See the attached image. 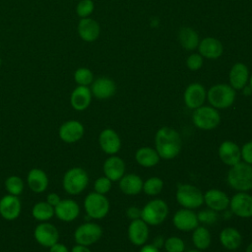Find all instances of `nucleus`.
Here are the masks:
<instances>
[{
    "label": "nucleus",
    "mask_w": 252,
    "mask_h": 252,
    "mask_svg": "<svg viewBox=\"0 0 252 252\" xmlns=\"http://www.w3.org/2000/svg\"><path fill=\"white\" fill-rule=\"evenodd\" d=\"M156 151L164 159H172L181 151V138L179 133L171 127H161L158 130L155 138Z\"/></svg>",
    "instance_id": "f257e3e1"
},
{
    "label": "nucleus",
    "mask_w": 252,
    "mask_h": 252,
    "mask_svg": "<svg viewBox=\"0 0 252 252\" xmlns=\"http://www.w3.org/2000/svg\"><path fill=\"white\" fill-rule=\"evenodd\" d=\"M227 183L231 188L239 192L251 190L252 165L245 161H239L232 165L227 172Z\"/></svg>",
    "instance_id": "f03ea898"
},
{
    "label": "nucleus",
    "mask_w": 252,
    "mask_h": 252,
    "mask_svg": "<svg viewBox=\"0 0 252 252\" xmlns=\"http://www.w3.org/2000/svg\"><path fill=\"white\" fill-rule=\"evenodd\" d=\"M207 98L210 104L215 108H227L234 102L235 91L231 86L218 84L209 90Z\"/></svg>",
    "instance_id": "7ed1b4c3"
},
{
    "label": "nucleus",
    "mask_w": 252,
    "mask_h": 252,
    "mask_svg": "<svg viewBox=\"0 0 252 252\" xmlns=\"http://www.w3.org/2000/svg\"><path fill=\"white\" fill-rule=\"evenodd\" d=\"M62 183L67 193L78 195L86 189L89 183V175L82 167H72L65 172Z\"/></svg>",
    "instance_id": "20e7f679"
},
{
    "label": "nucleus",
    "mask_w": 252,
    "mask_h": 252,
    "mask_svg": "<svg viewBox=\"0 0 252 252\" xmlns=\"http://www.w3.org/2000/svg\"><path fill=\"white\" fill-rule=\"evenodd\" d=\"M168 215V206L161 199H155L147 203L141 210V219L150 225L161 223Z\"/></svg>",
    "instance_id": "39448f33"
},
{
    "label": "nucleus",
    "mask_w": 252,
    "mask_h": 252,
    "mask_svg": "<svg viewBox=\"0 0 252 252\" xmlns=\"http://www.w3.org/2000/svg\"><path fill=\"white\" fill-rule=\"evenodd\" d=\"M84 208L89 217L95 220H100L108 214L109 201L104 195L92 192L86 196Z\"/></svg>",
    "instance_id": "423d86ee"
},
{
    "label": "nucleus",
    "mask_w": 252,
    "mask_h": 252,
    "mask_svg": "<svg viewBox=\"0 0 252 252\" xmlns=\"http://www.w3.org/2000/svg\"><path fill=\"white\" fill-rule=\"evenodd\" d=\"M176 201L185 209H196L204 203V195L191 184H181L176 191Z\"/></svg>",
    "instance_id": "0eeeda50"
},
{
    "label": "nucleus",
    "mask_w": 252,
    "mask_h": 252,
    "mask_svg": "<svg viewBox=\"0 0 252 252\" xmlns=\"http://www.w3.org/2000/svg\"><path fill=\"white\" fill-rule=\"evenodd\" d=\"M194 125L201 130L215 129L220 122V116L217 108L212 106H200L192 115Z\"/></svg>",
    "instance_id": "6e6552de"
},
{
    "label": "nucleus",
    "mask_w": 252,
    "mask_h": 252,
    "mask_svg": "<svg viewBox=\"0 0 252 252\" xmlns=\"http://www.w3.org/2000/svg\"><path fill=\"white\" fill-rule=\"evenodd\" d=\"M102 235L101 227L94 222H85L79 225L74 233L77 244L89 246L99 240Z\"/></svg>",
    "instance_id": "1a4fd4ad"
},
{
    "label": "nucleus",
    "mask_w": 252,
    "mask_h": 252,
    "mask_svg": "<svg viewBox=\"0 0 252 252\" xmlns=\"http://www.w3.org/2000/svg\"><path fill=\"white\" fill-rule=\"evenodd\" d=\"M229 207L231 212L243 219L252 217V196L245 192L236 193L229 199Z\"/></svg>",
    "instance_id": "9d476101"
},
{
    "label": "nucleus",
    "mask_w": 252,
    "mask_h": 252,
    "mask_svg": "<svg viewBox=\"0 0 252 252\" xmlns=\"http://www.w3.org/2000/svg\"><path fill=\"white\" fill-rule=\"evenodd\" d=\"M33 236L37 243L44 247H50L59 239L58 229L49 222H41L36 225L33 231Z\"/></svg>",
    "instance_id": "9b49d317"
},
{
    "label": "nucleus",
    "mask_w": 252,
    "mask_h": 252,
    "mask_svg": "<svg viewBox=\"0 0 252 252\" xmlns=\"http://www.w3.org/2000/svg\"><path fill=\"white\" fill-rule=\"evenodd\" d=\"M172 222L174 226L182 231H190L195 229L199 224L198 216L191 209L178 210L173 218Z\"/></svg>",
    "instance_id": "f8f14e48"
},
{
    "label": "nucleus",
    "mask_w": 252,
    "mask_h": 252,
    "mask_svg": "<svg viewBox=\"0 0 252 252\" xmlns=\"http://www.w3.org/2000/svg\"><path fill=\"white\" fill-rule=\"evenodd\" d=\"M85 129L78 120H69L64 122L59 128V137L65 143H75L82 139Z\"/></svg>",
    "instance_id": "ddd939ff"
},
{
    "label": "nucleus",
    "mask_w": 252,
    "mask_h": 252,
    "mask_svg": "<svg viewBox=\"0 0 252 252\" xmlns=\"http://www.w3.org/2000/svg\"><path fill=\"white\" fill-rule=\"evenodd\" d=\"M98 144L100 149L110 156L118 153L121 148V140L118 134L110 128H106L100 132L98 136Z\"/></svg>",
    "instance_id": "4468645a"
},
{
    "label": "nucleus",
    "mask_w": 252,
    "mask_h": 252,
    "mask_svg": "<svg viewBox=\"0 0 252 252\" xmlns=\"http://www.w3.org/2000/svg\"><path fill=\"white\" fill-rule=\"evenodd\" d=\"M21 201L18 196L5 195L0 200V215L7 220H16L21 214Z\"/></svg>",
    "instance_id": "2eb2a0df"
},
{
    "label": "nucleus",
    "mask_w": 252,
    "mask_h": 252,
    "mask_svg": "<svg viewBox=\"0 0 252 252\" xmlns=\"http://www.w3.org/2000/svg\"><path fill=\"white\" fill-rule=\"evenodd\" d=\"M149 237L148 224L140 218L133 220L128 226V238L136 246H142Z\"/></svg>",
    "instance_id": "dca6fc26"
},
{
    "label": "nucleus",
    "mask_w": 252,
    "mask_h": 252,
    "mask_svg": "<svg viewBox=\"0 0 252 252\" xmlns=\"http://www.w3.org/2000/svg\"><path fill=\"white\" fill-rule=\"evenodd\" d=\"M206 95L205 88L199 83H193L190 84L184 92V102L188 108L196 109L202 106Z\"/></svg>",
    "instance_id": "f3484780"
},
{
    "label": "nucleus",
    "mask_w": 252,
    "mask_h": 252,
    "mask_svg": "<svg viewBox=\"0 0 252 252\" xmlns=\"http://www.w3.org/2000/svg\"><path fill=\"white\" fill-rule=\"evenodd\" d=\"M219 157L224 164L232 166L240 161L241 150L234 142L224 141L219 147Z\"/></svg>",
    "instance_id": "a211bd4d"
},
{
    "label": "nucleus",
    "mask_w": 252,
    "mask_h": 252,
    "mask_svg": "<svg viewBox=\"0 0 252 252\" xmlns=\"http://www.w3.org/2000/svg\"><path fill=\"white\" fill-rule=\"evenodd\" d=\"M54 213L60 220L72 221L79 216L80 207L76 201L72 199H64L54 208Z\"/></svg>",
    "instance_id": "6ab92c4d"
},
{
    "label": "nucleus",
    "mask_w": 252,
    "mask_h": 252,
    "mask_svg": "<svg viewBox=\"0 0 252 252\" xmlns=\"http://www.w3.org/2000/svg\"><path fill=\"white\" fill-rule=\"evenodd\" d=\"M204 203L213 211L220 212L229 206V198L219 189H210L204 194Z\"/></svg>",
    "instance_id": "aec40b11"
},
{
    "label": "nucleus",
    "mask_w": 252,
    "mask_h": 252,
    "mask_svg": "<svg viewBox=\"0 0 252 252\" xmlns=\"http://www.w3.org/2000/svg\"><path fill=\"white\" fill-rule=\"evenodd\" d=\"M103 173L111 181H118L124 175L125 163L123 159L116 156H111L103 163Z\"/></svg>",
    "instance_id": "412c9836"
},
{
    "label": "nucleus",
    "mask_w": 252,
    "mask_h": 252,
    "mask_svg": "<svg viewBox=\"0 0 252 252\" xmlns=\"http://www.w3.org/2000/svg\"><path fill=\"white\" fill-rule=\"evenodd\" d=\"M198 48L201 56L209 59L219 58L223 51L221 42L215 37H206L202 39L201 42H199Z\"/></svg>",
    "instance_id": "4be33fe9"
},
{
    "label": "nucleus",
    "mask_w": 252,
    "mask_h": 252,
    "mask_svg": "<svg viewBox=\"0 0 252 252\" xmlns=\"http://www.w3.org/2000/svg\"><path fill=\"white\" fill-rule=\"evenodd\" d=\"M116 86L109 78H98L92 85V94L98 99L109 98L114 94Z\"/></svg>",
    "instance_id": "5701e85b"
},
{
    "label": "nucleus",
    "mask_w": 252,
    "mask_h": 252,
    "mask_svg": "<svg viewBox=\"0 0 252 252\" xmlns=\"http://www.w3.org/2000/svg\"><path fill=\"white\" fill-rule=\"evenodd\" d=\"M92 100V92L87 86H78L71 94L70 102L74 109L78 111L89 107Z\"/></svg>",
    "instance_id": "b1692460"
},
{
    "label": "nucleus",
    "mask_w": 252,
    "mask_h": 252,
    "mask_svg": "<svg viewBox=\"0 0 252 252\" xmlns=\"http://www.w3.org/2000/svg\"><path fill=\"white\" fill-rule=\"evenodd\" d=\"M30 189L34 193L44 192L48 186L47 174L39 168H32L29 171L27 177Z\"/></svg>",
    "instance_id": "393cba45"
},
{
    "label": "nucleus",
    "mask_w": 252,
    "mask_h": 252,
    "mask_svg": "<svg viewBox=\"0 0 252 252\" xmlns=\"http://www.w3.org/2000/svg\"><path fill=\"white\" fill-rule=\"evenodd\" d=\"M99 26L97 22L90 18H83L78 25V32L85 41H94L99 35Z\"/></svg>",
    "instance_id": "a878e982"
},
{
    "label": "nucleus",
    "mask_w": 252,
    "mask_h": 252,
    "mask_svg": "<svg viewBox=\"0 0 252 252\" xmlns=\"http://www.w3.org/2000/svg\"><path fill=\"white\" fill-rule=\"evenodd\" d=\"M249 71L245 64L235 63L229 72V82L230 86L234 90L243 89L248 81Z\"/></svg>",
    "instance_id": "bb28decb"
},
{
    "label": "nucleus",
    "mask_w": 252,
    "mask_h": 252,
    "mask_svg": "<svg viewBox=\"0 0 252 252\" xmlns=\"http://www.w3.org/2000/svg\"><path fill=\"white\" fill-rule=\"evenodd\" d=\"M142 178L134 173L125 174L119 180V188L126 195H137L143 190Z\"/></svg>",
    "instance_id": "cd10ccee"
},
{
    "label": "nucleus",
    "mask_w": 252,
    "mask_h": 252,
    "mask_svg": "<svg viewBox=\"0 0 252 252\" xmlns=\"http://www.w3.org/2000/svg\"><path fill=\"white\" fill-rule=\"evenodd\" d=\"M220 241L224 248L228 250H235L240 246L242 236L236 228L225 227L220 233Z\"/></svg>",
    "instance_id": "c85d7f7f"
},
{
    "label": "nucleus",
    "mask_w": 252,
    "mask_h": 252,
    "mask_svg": "<svg viewBox=\"0 0 252 252\" xmlns=\"http://www.w3.org/2000/svg\"><path fill=\"white\" fill-rule=\"evenodd\" d=\"M160 157L158 152L150 147H143L135 153L136 161L144 167H152L158 163Z\"/></svg>",
    "instance_id": "c756f323"
},
{
    "label": "nucleus",
    "mask_w": 252,
    "mask_h": 252,
    "mask_svg": "<svg viewBox=\"0 0 252 252\" xmlns=\"http://www.w3.org/2000/svg\"><path fill=\"white\" fill-rule=\"evenodd\" d=\"M179 42L186 50H193L199 45L198 33L191 28H181L178 32Z\"/></svg>",
    "instance_id": "7c9ffc66"
},
{
    "label": "nucleus",
    "mask_w": 252,
    "mask_h": 252,
    "mask_svg": "<svg viewBox=\"0 0 252 252\" xmlns=\"http://www.w3.org/2000/svg\"><path fill=\"white\" fill-rule=\"evenodd\" d=\"M192 241L194 246L199 250L207 249L211 244V234L207 227L205 226H197L193 229L192 233Z\"/></svg>",
    "instance_id": "2f4dec72"
},
{
    "label": "nucleus",
    "mask_w": 252,
    "mask_h": 252,
    "mask_svg": "<svg viewBox=\"0 0 252 252\" xmlns=\"http://www.w3.org/2000/svg\"><path fill=\"white\" fill-rule=\"evenodd\" d=\"M32 215L36 220H39L42 222L47 221L55 215L54 207L49 205L46 201L38 202L32 207Z\"/></svg>",
    "instance_id": "473e14b6"
},
{
    "label": "nucleus",
    "mask_w": 252,
    "mask_h": 252,
    "mask_svg": "<svg viewBox=\"0 0 252 252\" xmlns=\"http://www.w3.org/2000/svg\"><path fill=\"white\" fill-rule=\"evenodd\" d=\"M163 187V181L157 176L148 178L143 183V190L149 196H156L159 194Z\"/></svg>",
    "instance_id": "72a5a7b5"
},
{
    "label": "nucleus",
    "mask_w": 252,
    "mask_h": 252,
    "mask_svg": "<svg viewBox=\"0 0 252 252\" xmlns=\"http://www.w3.org/2000/svg\"><path fill=\"white\" fill-rule=\"evenodd\" d=\"M5 188L9 194L19 196L24 190V181L17 175H11L5 180Z\"/></svg>",
    "instance_id": "f704fd0d"
},
{
    "label": "nucleus",
    "mask_w": 252,
    "mask_h": 252,
    "mask_svg": "<svg viewBox=\"0 0 252 252\" xmlns=\"http://www.w3.org/2000/svg\"><path fill=\"white\" fill-rule=\"evenodd\" d=\"M75 82L79 86H88L93 83L94 76L90 69L88 68H79L74 74Z\"/></svg>",
    "instance_id": "c9c22d12"
},
{
    "label": "nucleus",
    "mask_w": 252,
    "mask_h": 252,
    "mask_svg": "<svg viewBox=\"0 0 252 252\" xmlns=\"http://www.w3.org/2000/svg\"><path fill=\"white\" fill-rule=\"evenodd\" d=\"M164 248L166 252H183L185 249L184 241L177 236H171L165 239Z\"/></svg>",
    "instance_id": "e433bc0d"
},
{
    "label": "nucleus",
    "mask_w": 252,
    "mask_h": 252,
    "mask_svg": "<svg viewBox=\"0 0 252 252\" xmlns=\"http://www.w3.org/2000/svg\"><path fill=\"white\" fill-rule=\"evenodd\" d=\"M94 192L98 193V194H102L105 195L106 193H108L111 189V180L108 179L106 176H101L98 177L94 184Z\"/></svg>",
    "instance_id": "4c0bfd02"
},
{
    "label": "nucleus",
    "mask_w": 252,
    "mask_h": 252,
    "mask_svg": "<svg viewBox=\"0 0 252 252\" xmlns=\"http://www.w3.org/2000/svg\"><path fill=\"white\" fill-rule=\"evenodd\" d=\"M94 8V5L92 0H81L77 5L76 12L81 18H87L93 13Z\"/></svg>",
    "instance_id": "58836bf2"
},
{
    "label": "nucleus",
    "mask_w": 252,
    "mask_h": 252,
    "mask_svg": "<svg viewBox=\"0 0 252 252\" xmlns=\"http://www.w3.org/2000/svg\"><path fill=\"white\" fill-rule=\"evenodd\" d=\"M186 65L192 71L199 70L203 65V58L201 55H199L197 53L191 54L186 60Z\"/></svg>",
    "instance_id": "ea45409f"
},
{
    "label": "nucleus",
    "mask_w": 252,
    "mask_h": 252,
    "mask_svg": "<svg viewBox=\"0 0 252 252\" xmlns=\"http://www.w3.org/2000/svg\"><path fill=\"white\" fill-rule=\"evenodd\" d=\"M241 158L252 165V141L245 143L241 148Z\"/></svg>",
    "instance_id": "a19ab883"
},
{
    "label": "nucleus",
    "mask_w": 252,
    "mask_h": 252,
    "mask_svg": "<svg viewBox=\"0 0 252 252\" xmlns=\"http://www.w3.org/2000/svg\"><path fill=\"white\" fill-rule=\"evenodd\" d=\"M215 211L211 210V211H204L201 212L198 216V220L203 221V222H207V223H212L216 220V215L214 213Z\"/></svg>",
    "instance_id": "79ce46f5"
},
{
    "label": "nucleus",
    "mask_w": 252,
    "mask_h": 252,
    "mask_svg": "<svg viewBox=\"0 0 252 252\" xmlns=\"http://www.w3.org/2000/svg\"><path fill=\"white\" fill-rule=\"evenodd\" d=\"M126 215L132 220H136V219H140L141 218V210H139V208H137V207H129L126 211Z\"/></svg>",
    "instance_id": "37998d69"
},
{
    "label": "nucleus",
    "mask_w": 252,
    "mask_h": 252,
    "mask_svg": "<svg viewBox=\"0 0 252 252\" xmlns=\"http://www.w3.org/2000/svg\"><path fill=\"white\" fill-rule=\"evenodd\" d=\"M60 201H61V198H60V196H59L58 194H56V193H49V194L47 195V197H46V202H47L49 205H51L52 207H54V208L60 203Z\"/></svg>",
    "instance_id": "c03bdc74"
},
{
    "label": "nucleus",
    "mask_w": 252,
    "mask_h": 252,
    "mask_svg": "<svg viewBox=\"0 0 252 252\" xmlns=\"http://www.w3.org/2000/svg\"><path fill=\"white\" fill-rule=\"evenodd\" d=\"M49 252H69V250L66 245L56 242L55 244L49 247Z\"/></svg>",
    "instance_id": "a18cd8bd"
},
{
    "label": "nucleus",
    "mask_w": 252,
    "mask_h": 252,
    "mask_svg": "<svg viewBox=\"0 0 252 252\" xmlns=\"http://www.w3.org/2000/svg\"><path fill=\"white\" fill-rule=\"evenodd\" d=\"M140 252H159V250L153 244H144L142 245Z\"/></svg>",
    "instance_id": "49530a36"
},
{
    "label": "nucleus",
    "mask_w": 252,
    "mask_h": 252,
    "mask_svg": "<svg viewBox=\"0 0 252 252\" xmlns=\"http://www.w3.org/2000/svg\"><path fill=\"white\" fill-rule=\"evenodd\" d=\"M71 252H92V251L88 248V246L81 245V244H77V245H75V246L72 248Z\"/></svg>",
    "instance_id": "de8ad7c7"
},
{
    "label": "nucleus",
    "mask_w": 252,
    "mask_h": 252,
    "mask_svg": "<svg viewBox=\"0 0 252 252\" xmlns=\"http://www.w3.org/2000/svg\"><path fill=\"white\" fill-rule=\"evenodd\" d=\"M162 244H164V243H163V238L161 236L156 237L154 240V243H153V245H155L157 248H159Z\"/></svg>",
    "instance_id": "09e8293b"
},
{
    "label": "nucleus",
    "mask_w": 252,
    "mask_h": 252,
    "mask_svg": "<svg viewBox=\"0 0 252 252\" xmlns=\"http://www.w3.org/2000/svg\"><path fill=\"white\" fill-rule=\"evenodd\" d=\"M245 252H252V242H251V243L246 247Z\"/></svg>",
    "instance_id": "8fccbe9b"
},
{
    "label": "nucleus",
    "mask_w": 252,
    "mask_h": 252,
    "mask_svg": "<svg viewBox=\"0 0 252 252\" xmlns=\"http://www.w3.org/2000/svg\"><path fill=\"white\" fill-rule=\"evenodd\" d=\"M187 252H201V250H199V249H192V250H189Z\"/></svg>",
    "instance_id": "3c124183"
},
{
    "label": "nucleus",
    "mask_w": 252,
    "mask_h": 252,
    "mask_svg": "<svg viewBox=\"0 0 252 252\" xmlns=\"http://www.w3.org/2000/svg\"><path fill=\"white\" fill-rule=\"evenodd\" d=\"M250 89L252 90V76H251V78H250Z\"/></svg>",
    "instance_id": "603ef678"
},
{
    "label": "nucleus",
    "mask_w": 252,
    "mask_h": 252,
    "mask_svg": "<svg viewBox=\"0 0 252 252\" xmlns=\"http://www.w3.org/2000/svg\"><path fill=\"white\" fill-rule=\"evenodd\" d=\"M0 65H1V59H0Z\"/></svg>",
    "instance_id": "864d4df0"
}]
</instances>
